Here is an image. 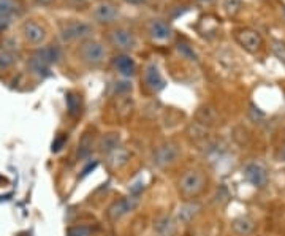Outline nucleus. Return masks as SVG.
<instances>
[{
  "mask_svg": "<svg viewBox=\"0 0 285 236\" xmlns=\"http://www.w3.org/2000/svg\"><path fill=\"white\" fill-rule=\"evenodd\" d=\"M205 187H206V176L203 175L201 170H196V168H193V170H187L179 178V182H178L179 194L184 198L198 197L205 190Z\"/></svg>",
  "mask_w": 285,
  "mask_h": 236,
  "instance_id": "obj_1",
  "label": "nucleus"
},
{
  "mask_svg": "<svg viewBox=\"0 0 285 236\" xmlns=\"http://www.w3.org/2000/svg\"><path fill=\"white\" fill-rule=\"evenodd\" d=\"M59 59V51L53 46H46V48H41L38 51L33 54L29 60V65L33 72L37 73H45L48 75L49 72V65L54 63L56 60Z\"/></svg>",
  "mask_w": 285,
  "mask_h": 236,
  "instance_id": "obj_2",
  "label": "nucleus"
},
{
  "mask_svg": "<svg viewBox=\"0 0 285 236\" xmlns=\"http://www.w3.org/2000/svg\"><path fill=\"white\" fill-rule=\"evenodd\" d=\"M79 56L81 59L84 60L87 65H92V67H97L100 65L105 57H106V49L102 43L98 41H94V40H89L86 43L81 45V49H79Z\"/></svg>",
  "mask_w": 285,
  "mask_h": 236,
  "instance_id": "obj_3",
  "label": "nucleus"
},
{
  "mask_svg": "<svg viewBox=\"0 0 285 236\" xmlns=\"http://www.w3.org/2000/svg\"><path fill=\"white\" fill-rule=\"evenodd\" d=\"M138 205H140L138 195L122 197L121 200L114 201V203L108 208V217L111 219V221H119V219H122L124 216L131 212Z\"/></svg>",
  "mask_w": 285,
  "mask_h": 236,
  "instance_id": "obj_4",
  "label": "nucleus"
},
{
  "mask_svg": "<svg viewBox=\"0 0 285 236\" xmlns=\"http://www.w3.org/2000/svg\"><path fill=\"white\" fill-rule=\"evenodd\" d=\"M181 151L174 143H163L154 149V163L160 168H165L176 162Z\"/></svg>",
  "mask_w": 285,
  "mask_h": 236,
  "instance_id": "obj_5",
  "label": "nucleus"
},
{
  "mask_svg": "<svg viewBox=\"0 0 285 236\" xmlns=\"http://www.w3.org/2000/svg\"><path fill=\"white\" fill-rule=\"evenodd\" d=\"M92 33V26L82 21H73L65 24L60 30V37L63 41H75L79 38H84Z\"/></svg>",
  "mask_w": 285,
  "mask_h": 236,
  "instance_id": "obj_6",
  "label": "nucleus"
},
{
  "mask_svg": "<svg viewBox=\"0 0 285 236\" xmlns=\"http://www.w3.org/2000/svg\"><path fill=\"white\" fill-rule=\"evenodd\" d=\"M244 178L258 189H263L268 182V173L265 166L257 162H250L244 166Z\"/></svg>",
  "mask_w": 285,
  "mask_h": 236,
  "instance_id": "obj_7",
  "label": "nucleus"
},
{
  "mask_svg": "<svg viewBox=\"0 0 285 236\" xmlns=\"http://www.w3.org/2000/svg\"><path fill=\"white\" fill-rule=\"evenodd\" d=\"M144 82H146V86L150 89V91H154V92H160L165 89L166 86V81L165 78L162 76L160 70H159V67L156 63H149L146 69H144Z\"/></svg>",
  "mask_w": 285,
  "mask_h": 236,
  "instance_id": "obj_8",
  "label": "nucleus"
},
{
  "mask_svg": "<svg viewBox=\"0 0 285 236\" xmlns=\"http://www.w3.org/2000/svg\"><path fill=\"white\" fill-rule=\"evenodd\" d=\"M109 38H111V43L119 48V49H124V51H128V49H133L137 45V40H135V35L128 30V29H114L111 33H109Z\"/></svg>",
  "mask_w": 285,
  "mask_h": 236,
  "instance_id": "obj_9",
  "label": "nucleus"
},
{
  "mask_svg": "<svg viewBox=\"0 0 285 236\" xmlns=\"http://www.w3.org/2000/svg\"><path fill=\"white\" fill-rule=\"evenodd\" d=\"M236 38H238V43L249 53H257L260 49V46H261V37L255 30L243 29V30H239Z\"/></svg>",
  "mask_w": 285,
  "mask_h": 236,
  "instance_id": "obj_10",
  "label": "nucleus"
},
{
  "mask_svg": "<svg viewBox=\"0 0 285 236\" xmlns=\"http://www.w3.org/2000/svg\"><path fill=\"white\" fill-rule=\"evenodd\" d=\"M117 14H119L117 7L111 2H100L92 10L94 19H97L98 23H111L117 18Z\"/></svg>",
  "mask_w": 285,
  "mask_h": 236,
  "instance_id": "obj_11",
  "label": "nucleus"
},
{
  "mask_svg": "<svg viewBox=\"0 0 285 236\" xmlns=\"http://www.w3.org/2000/svg\"><path fill=\"white\" fill-rule=\"evenodd\" d=\"M23 35L30 45H41V41L46 38V30L38 23L29 21L23 26Z\"/></svg>",
  "mask_w": 285,
  "mask_h": 236,
  "instance_id": "obj_12",
  "label": "nucleus"
},
{
  "mask_svg": "<svg viewBox=\"0 0 285 236\" xmlns=\"http://www.w3.org/2000/svg\"><path fill=\"white\" fill-rule=\"evenodd\" d=\"M113 65H114V69L119 72L122 76L125 78H130L135 75L137 72V63L135 60H133L130 56L127 54H119V56H116L114 60H113Z\"/></svg>",
  "mask_w": 285,
  "mask_h": 236,
  "instance_id": "obj_13",
  "label": "nucleus"
},
{
  "mask_svg": "<svg viewBox=\"0 0 285 236\" xmlns=\"http://www.w3.org/2000/svg\"><path fill=\"white\" fill-rule=\"evenodd\" d=\"M119 144H121V137L119 133H106L105 137L100 140L98 143V147H100V153H103L106 156L113 154L114 151L119 149Z\"/></svg>",
  "mask_w": 285,
  "mask_h": 236,
  "instance_id": "obj_14",
  "label": "nucleus"
},
{
  "mask_svg": "<svg viewBox=\"0 0 285 236\" xmlns=\"http://www.w3.org/2000/svg\"><path fill=\"white\" fill-rule=\"evenodd\" d=\"M149 33L150 37L157 41H163V40H168L171 35V29L170 26L163 23V21H154L152 24L149 26Z\"/></svg>",
  "mask_w": 285,
  "mask_h": 236,
  "instance_id": "obj_15",
  "label": "nucleus"
},
{
  "mask_svg": "<svg viewBox=\"0 0 285 236\" xmlns=\"http://www.w3.org/2000/svg\"><path fill=\"white\" fill-rule=\"evenodd\" d=\"M254 228H255V224L252 219H249V217H238L231 222V230L239 236L250 234L254 231Z\"/></svg>",
  "mask_w": 285,
  "mask_h": 236,
  "instance_id": "obj_16",
  "label": "nucleus"
},
{
  "mask_svg": "<svg viewBox=\"0 0 285 236\" xmlns=\"http://www.w3.org/2000/svg\"><path fill=\"white\" fill-rule=\"evenodd\" d=\"M201 206L198 203H193V201H189V203H184L179 208V221L181 222H190L192 219L200 212Z\"/></svg>",
  "mask_w": 285,
  "mask_h": 236,
  "instance_id": "obj_17",
  "label": "nucleus"
},
{
  "mask_svg": "<svg viewBox=\"0 0 285 236\" xmlns=\"http://www.w3.org/2000/svg\"><path fill=\"white\" fill-rule=\"evenodd\" d=\"M154 230L157 231L159 236H173L176 231V225L170 217H162L154 225Z\"/></svg>",
  "mask_w": 285,
  "mask_h": 236,
  "instance_id": "obj_18",
  "label": "nucleus"
},
{
  "mask_svg": "<svg viewBox=\"0 0 285 236\" xmlns=\"http://www.w3.org/2000/svg\"><path fill=\"white\" fill-rule=\"evenodd\" d=\"M18 11V2L16 0H0V18L11 19Z\"/></svg>",
  "mask_w": 285,
  "mask_h": 236,
  "instance_id": "obj_19",
  "label": "nucleus"
},
{
  "mask_svg": "<svg viewBox=\"0 0 285 236\" xmlns=\"http://www.w3.org/2000/svg\"><path fill=\"white\" fill-rule=\"evenodd\" d=\"M92 146H94V138L91 137L89 133H84L82 135L81 141H79V146H78V156L81 159L87 157L92 153Z\"/></svg>",
  "mask_w": 285,
  "mask_h": 236,
  "instance_id": "obj_20",
  "label": "nucleus"
},
{
  "mask_svg": "<svg viewBox=\"0 0 285 236\" xmlns=\"http://www.w3.org/2000/svg\"><path fill=\"white\" fill-rule=\"evenodd\" d=\"M16 62V54L11 49H2L0 51V70H7Z\"/></svg>",
  "mask_w": 285,
  "mask_h": 236,
  "instance_id": "obj_21",
  "label": "nucleus"
},
{
  "mask_svg": "<svg viewBox=\"0 0 285 236\" xmlns=\"http://www.w3.org/2000/svg\"><path fill=\"white\" fill-rule=\"evenodd\" d=\"M67 108L72 116H76L81 111V98L75 94H69L67 95Z\"/></svg>",
  "mask_w": 285,
  "mask_h": 236,
  "instance_id": "obj_22",
  "label": "nucleus"
},
{
  "mask_svg": "<svg viewBox=\"0 0 285 236\" xmlns=\"http://www.w3.org/2000/svg\"><path fill=\"white\" fill-rule=\"evenodd\" d=\"M92 233H94V228L87 225H76L67 230V236H92Z\"/></svg>",
  "mask_w": 285,
  "mask_h": 236,
  "instance_id": "obj_23",
  "label": "nucleus"
},
{
  "mask_svg": "<svg viewBox=\"0 0 285 236\" xmlns=\"http://www.w3.org/2000/svg\"><path fill=\"white\" fill-rule=\"evenodd\" d=\"M178 51L184 57H186V59H189V60H196L198 59V56L195 54V51H193V49L187 43H178Z\"/></svg>",
  "mask_w": 285,
  "mask_h": 236,
  "instance_id": "obj_24",
  "label": "nucleus"
},
{
  "mask_svg": "<svg viewBox=\"0 0 285 236\" xmlns=\"http://www.w3.org/2000/svg\"><path fill=\"white\" fill-rule=\"evenodd\" d=\"M271 49H273L274 56H276V57H277L279 60L285 62V43H283V41L274 40V41H273V46H271Z\"/></svg>",
  "mask_w": 285,
  "mask_h": 236,
  "instance_id": "obj_25",
  "label": "nucleus"
},
{
  "mask_svg": "<svg viewBox=\"0 0 285 236\" xmlns=\"http://www.w3.org/2000/svg\"><path fill=\"white\" fill-rule=\"evenodd\" d=\"M225 8H227L228 13H236L238 8H239V0H227Z\"/></svg>",
  "mask_w": 285,
  "mask_h": 236,
  "instance_id": "obj_26",
  "label": "nucleus"
},
{
  "mask_svg": "<svg viewBox=\"0 0 285 236\" xmlns=\"http://www.w3.org/2000/svg\"><path fill=\"white\" fill-rule=\"evenodd\" d=\"M10 23H11V19H4V18H0V32L5 30V29L10 26Z\"/></svg>",
  "mask_w": 285,
  "mask_h": 236,
  "instance_id": "obj_27",
  "label": "nucleus"
},
{
  "mask_svg": "<svg viewBox=\"0 0 285 236\" xmlns=\"http://www.w3.org/2000/svg\"><path fill=\"white\" fill-rule=\"evenodd\" d=\"M125 2H128L131 5H141V4H146V0H125Z\"/></svg>",
  "mask_w": 285,
  "mask_h": 236,
  "instance_id": "obj_28",
  "label": "nucleus"
},
{
  "mask_svg": "<svg viewBox=\"0 0 285 236\" xmlns=\"http://www.w3.org/2000/svg\"><path fill=\"white\" fill-rule=\"evenodd\" d=\"M282 159H283V160H285V147H283V149H282Z\"/></svg>",
  "mask_w": 285,
  "mask_h": 236,
  "instance_id": "obj_29",
  "label": "nucleus"
},
{
  "mask_svg": "<svg viewBox=\"0 0 285 236\" xmlns=\"http://www.w3.org/2000/svg\"><path fill=\"white\" fill-rule=\"evenodd\" d=\"M200 2H206L208 4V2H212V0H200Z\"/></svg>",
  "mask_w": 285,
  "mask_h": 236,
  "instance_id": "obj_30",
  "label": "nucleus"
}]
</instances>
